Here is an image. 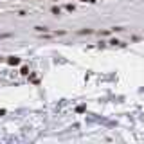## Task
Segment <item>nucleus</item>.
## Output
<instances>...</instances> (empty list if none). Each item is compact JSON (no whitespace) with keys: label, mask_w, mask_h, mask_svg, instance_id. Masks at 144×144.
<instances>
[{"label":"nucleus","mask_w":144,"mask_h":144,"mask_svg":"<svg viewBox=\"0 0 144 144\" xmlns=\"http://www.w3.org/2000/svg\"><path fill=\"white\" fill-rule=\"evenodd\" d=\"M7 63H9V65H18V63H20V58H16V56H11V58L7 60Z\"/></svg>","instance_id":"1"},{"label":"nucleus","mask_w":144,"mask_h":144,"mask_svg":"<svg viewBox=\"0 0 144 144\" xmlns=\"http://www.w3.org/2000/svg\"><path fill=\"white\" fill-rule=\"evenodd\" d=\"M22 74L27 76V74H29V69H27V67H22Z\"/></svg>","instance_id":"2"},{"label":"nucleus","mask_w":144,"mask_h":144,"mask_svg":"<svg viewBox=\"0 0 144 144\" xmlns=\"http://www.w3.org/2000/svg\"><path fill=\"white\" fill-rule=\"evenodd\" d=\"M81 2H94V0H81Z\"/></svg>","instance_id":"3"}]
</instances>
